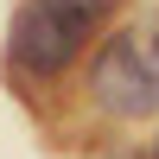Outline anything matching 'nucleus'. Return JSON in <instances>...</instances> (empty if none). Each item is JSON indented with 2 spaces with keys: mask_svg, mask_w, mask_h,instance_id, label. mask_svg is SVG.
I'll return each mask as SVG.
<instances>
[{
  "mask_svg": "<svg viewBox=\"0 0 159 159\" xmlns=\"http://www.w3.org/2000/svg\"><path fill=\"white\" fill-rule=\"evenodd\" d=\"M115 13H121V0H19L7 32V70L19 83L64 76Z\"/></svg>",
  "mask_w": 159,
  "mask_h": 159,
  "instance_id": "obj_1",
  "label": "nucleus"
},
{
  "mask_svg": "<svg viewBox=\"0 0 159 159\" xmlns=\"http://www.w3.org/2000/svg\"><path fill=\"white\" fill-rule=\"evenodd\" d=\"M147 38H153V57H159V19H153V25H147Z\"/></svg>",
  "mask_w": 159,
  "mask_h": 159,
  "instance_id": "obj_3",
  "label": "nucleus"
},
{
  "mask_svg": "<svg viewBox=\"0 0 159 159\" xmlns=\"http://www.w3.org/2000/svg\"><path fill=\"white\" fill-rule=\"evenodd\" d=\"M89 102L115 121H153L159 115V57L147 25H121L89 57Z\"/></svg>",
  "mask_w": 159,
  "mask_h": 159,
  "instance_id": "obj_2",
  "label": "nucleus"
}]
</instances>
